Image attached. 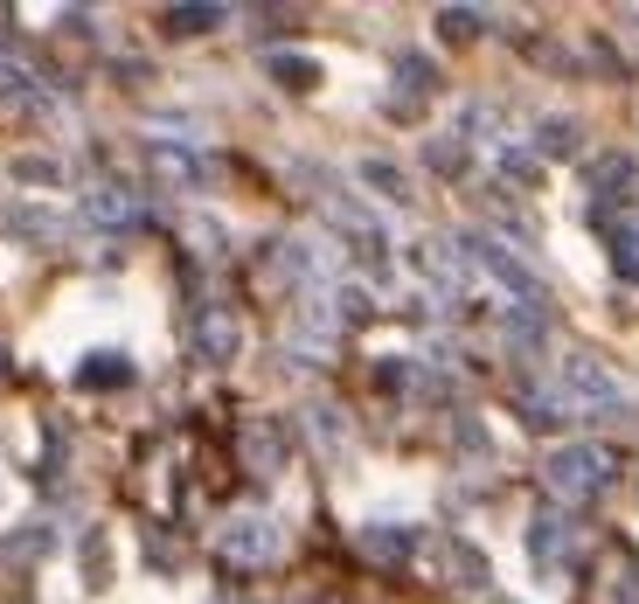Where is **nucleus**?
<instances>
[{
  "label": "nucleus",
  "instance_id": "f257e3e1",
  "mask_svg": "<svg viewBox=\"0 0 639 604\" xmlns=\"http://www.w3.org/2000/svg\"><path fill=\"white\" fill-rule=\"evenodd\" d=\"M550 486L563 500H598L612 486V451L605 445H556L550 451Z\"/></svg>",
  "mask_w": 639,
  "mask_h": 604
},
{
  "label": "nucleus",
  "instance_id": "f03ea898",
  "mask_svg": "<svg viewBox=\"0 0 639 604\" xmlns=\"http://www.w3.org/2000/svg\"><path fill=\"white\" fill-rule=\"evenodd\" d=\"M556 396L570 410H626V383H618L598 354H570V362L556 369Z\"/></svg>",
  "mask_w": 639,
  "mask_h": 604
},
{
  "label": "nucleus",
  "instance_id": "7ed1b4c3",
  "mask_svg": "<svg viewBox=\"0 0 639 604\" xmlns=\"http://www.w3.org/2000/svg\"><path fill=\"white\" fill-rule=\"evenodd\" d=\"M466 251H473L480 271H494L501 286L515 292V306H521V313H550V292H542V278H535L515 251H507V243H494V237H466Z\"/></svg>",
  "mask_w": 639,
  "mask_h": 604
},
{
  "label": "nucleus",
  "instance_id": "20e7f679",
  "mask_svg": "<svg viewBox=\"0 0 639 604\" xmlns=\"http://www.w3.org/2000/svg\"><path fill=\"white\" fill-rule=\"evenodd\" d=\"M222 556L230 563H272L278 549H286V535H278V521L272 515H237V521H222Z\"/></svg>",
  "mask_w": 639,
  "mask_h": 604
},
{
  "label": "nucleus",
  "instance_id": "39448f33",
  "mask_svg": "<svg viewBox=\"0 0 639 604\" xmlns=\"http://www.w3.org/2000/svg\"><path fill=\"white\" fill-rule=\"evenodd\" d=\"M243 466H251L257 480L286 473V431H278V418H251L243 424Z\"/></svg>",
  "mask_w": 639,
  "mask_h": 604
},
{
  "label": "nucleus",
  "instance_id": "423d86ee",
  "mask_svg": "<svg viewBox=\"0 0 639 604\" xmlns=\"http://www.w3.org/2000/svg\"><path fill=\"white\" fill-rule=\"evenodd\" d=\"M237 348H243V327H237V313L209 306V313L195 319V354H202V362H230Z\"/></svg>",
  "mask_w": 639,
  "mask_h": 604
},
{
  "label": "nucleus",
  "instance_id": "0eeeda50",
  "mask_svg": "<svg viewBox=\"0 0 639 604\" xmlns=\"http://www.w3.org/2000/svg\"><path fill=\"white\" fill-rule=\"evenodd\" d=\"M529 549H535V563H563L577 549V528L563 521V515H535V528H529Z\"/></svg>",
  "mask_w": 639,
  "mask_h": 604
},
{
  "label": "nucleus",
  "instance_id": "6e6552de",
  "mask_svg": "<svg viewBox=\"0 0 639 604\" xmlns=\"http://www.w3.org/2000/svg\"><path fill=\"white\" fill-rule=\"evenodd\" d=\"M410 549H418V528H362V556L375 563H403Z\"/></svg>",
  "mask_w": 639,
  "mask_h": 604
},
{
  "label": "nucleus",
  "instance_id": "1a4fd4ad",
  "mask_svg": "<svg viewBox=\"0 0 639 604\" xmlns=\"http://www.w3.org/2000/svg\"><path fill=\"white\" fill-rule=\"evenodd\" d=\"M146 154H154V167H160L167 181H181V188H188V181H202V160L188 154V146H174V140H154Z\"/></svg>",
  "mask_w": 639,
  "mask_h": 604
},
{
  "label": "nucleus",
  "instance_id": "9d476101",
  "mask_svg": "<svg viewBox=\"0 0 639 604\" xmlns=\"http://www.w3.org/2000/svg\"><path fill=\"white\" fill-rule=\"evenodd\" d=\"M84 216H91V222H111V230H119V222H133V216H140V202L125 195V188H98V195L84 202Z\"/></svg>",
  "mask_w": 639,
  "mask_h": 604
},
{
  "label": "nucleus",
  "instance_id": "9b49d317",
  "mask_svg": "<svg viewBox=\"0 0 639 604\" xmlns=\"http://www.w3.org/2000/svg\"><path fill=\"white\" fill-rule=\"evenodd\" d=\"M535 146L550 160H563V154H577V146H584V132H577V119H542L535 125Z\"/></svg>",
  "mask_w": 639,
  "mask_h": 604
},
{
  "label": "nucleus",
  "instance_id": "f8f14e48",
  "mask_svg": "<svg viewBox=\"0 0 639 604\" xmlns=\"http://www.w3.org/2000/svg\"><path fill=\"white\" fill-rule=\"evenodd\" d=\"M410 257H418V271L431 278V286H459V257L445 251V243H418Z\"/></svg>",
  "mask_w": 639,
  "mask_h": 604
},
{
  "label": "nucleus",
  "instance_id": "ddd939ff",
  "mask_svg": "<svg viewBox=\"0 0 639 604\" xmlns=\"http://www.w3.org/2000/svg\"><path fill=\"white\" fill-rule=\"evenodd\" d=\"M438 563H445V570H453L459 583H486V563H480L473 549H466V542H453V535L438 542Z\"/></svg>",
  "mask_w": 639,
  "mask_h": 604
},
{
  "label": "nucleus",
  "instance_id": "4468645a",
  "mask_svg": "<svg viewBox=\"0 0 639 604\" xmlns=\"http://www.w3.org/2000/svg\"><path fill=\"white\" fill-rule=\"evenodd\" d=\"M612 264H618L626 278H639V216L612 222Z\"/></svg>",
  "mask_w": 639,
  "mask_h": 604
},
{
  "label": "nucleus",
  "instance_id": "2eb2a0df",
  "mask_svg": "<svg viewBox=\"0 0 639 604\" xmlns=\"http://www.w3.org/2000/svg\"><path fill=\"white\" fill-rule=\"evenodd\" d=\"M272 77H286V90H313L319 63H313V56H272Z\"/></svg>",
  "mask_w": 639,
  "mask_h": 604
},
{
  "label": "nucleus",
  "instance_id": "dca6fc26",
  "mask_svg": "<svg viewBox=\"0 0 639 604\" xmlns=\"http://www.w3.org/2000/svg\"><path fill=\"white\" fill-rule=\"evenodd\" d=\"M584 181L598 188V195H612L618 181H632V160H626V154H605V160H591V167H584Z\"/></svg>",
  "mask_w": 639,
  "mask_h": 604
},
{
  "label": "nucleus",
  "instance_id": "f3484780",
  "mask_svg": "<svg viewBox=\"0 0 639 604\" xmlns=\"http://www.w3.org/2000/svg\"><path fill=\"white\" fill-rule=\"evenodd\" d=\"M362 181H369V188H383V202H410V195H403L410 181H403L389 160H362Z\"/></svg>",
  "mask_w": 639,
  "mask_h": 604
},
{
  "label": "nucleus",
  "instance_id": "a211bd4d",
  "mask_svg": "<svg viewBox=\"0 0 639 604\" xmlns=\"http://www.w3.org/2000/svg\"><path fill=\"white\" fill-rule=\"evenodd\" d=\"M222 22V8H174V14H167V28H174V35H209Z\"/></svg>",
  "mask_w": 639,
  "mask_h": 604
},
{
  "label": "nucleus",
  "instance_id": "6ab92c4d",
  "mask_svg": "<svg viewBox=\"0 0 639 604\" xmlns=\"http://www.w3.org/2000/svg\"><path fill=\"white\" fill-rule=\"evenodd\" d=\"M125 375H133V369H125V354H91L84 383H91V389H111V383H125Z\"/></svg>",
  "mask_w": 639,
  "mask_h": 604
},
{
  "label": "nucleus",
  "instance_id": "aec40b11",
  "mask_svg": "<svg viewBox=\"0 0 639 604\" xmlns=\"http://www.w3.org/2000/svg\"><path fill=\"white\" fill-rule=\"evenodd\" d=\"M43 549H49V535H43V528H28V535H8V542H0V563H35Z\"/></svg>",
  "mask_w": 639,
  "mask_h": 604
},
{
  "label": "nucleus",
  "instance_id": "412c9836",
  "mask_svg": "<svg viewBox=\"0 0 639 604\" xmlns=\"http://www.w3.org/2000/svg\"><path fill=\"white\" fill-rule=\"evenodd\" d=\"M438 28L453 35V43H473V35L486 28V14H473V8H445V14H438Z\"/></svg>",
  "mask_w": 639,
  "mask_h": 604
},
{
  "label": "nucleus",
  "instance_id": "4be33fe9",
  "mask_svg": "<svg viewBox=\"0 0 639 604\" xmlns=\"http://www.w3.org/2000/svg\"><path fill=\"white\" fill-rule=\"evenodd\" d=\"M397 77H403L410 90H418V98H424V90H438V70H431L424 56H403V63H397Z\"/></svg>",
  "mask_w": 639,
  "mask_h": 604
},
{
  "label": "nucleus",
  "instance_id": "5701e85b",
  "mask_svg": "<svg viewBox=\"0 0 639 604\" xmlns=\"http://www.w3.org/2000/svg\"><path fill=\"white\" fill-rule=\"evenodd\" d=\"M424 160L438 167V174H459V167H466V146H459V140H431V146H424Z\"/></svg>",
  "mask_w": 639,
  "mask_h": 604
},
{
  "label": "nucleus",
  "instance_id": "b1692460",
  "mask_svg": "<svg viewBox=\"0 0 639 604\" xmlns=\"http://www.w3.org/2000/svg\"><path fill=\"white\" fill-rule=\"evenodd\" d=\"M313 431H319V445H341V410L313 403Z\"/></svg>",
  "mask_w": 639,
  "mask_h": 604
},
{
  "label": "nucleus",
  "instance_id": "393cba45",
  "mask_svg": "<svg viewBox=\"0 0 639 604\" xmlns=\"http://www.w3.org/2000/svg\"><path fill=\"white\" fill-rule=\"evenodd\" d=\"M501 174H507V181H535V160L521 154V146H507V154H501Z\"/></svg>",
  "mask_w": 639,
  "mask_h": 604
},
{
  "label": "nucleus",
  "instance_id": "a878e982",
  "mask_svg": "<svg viewBox=\"0 0 639 604\" xmlns=\"http://www.w3.org/2000/svg\"><path fill=\"white\" fill-rule=\"evenodd\" d=\"M84 570L91 583H105V535H84Z\"/></svg>",
  "mask_w": 639,
  "mask_h": 604
},
{
  "label": "nucleus",
  "instance_id": "bb28decb",
  "mask_svg": "<svg viewBox=\"0 0 639 604\" xmlns=\"http://www.w3.org/2000/svg\"><path fill=\"white\" fill-rule=\"evenodd\" d=\"M28 90V70L22 63H0V98H22Z\"/></svg>",
  "mask_w": 639,
  "mask_h": 604
},
{
  "label": "nucleus",
  "instance_id": "cd10ccee",
  "mask_svg": "<svg viewBox=\"0 0 639 604\" xmlns=\"http://www.w3.org/2000/svg\"><path fill=\"white\" fill-rule=\"evenodd\" d=\"M618 597H626V604H639V563L626 570V591H618Z\"/></svg>",
  "mask_w": 639,
  "mask_h": 604
},
{
  "label": "nucleus",
  "instance_id": "c85d7f7f",
  "mask_svg": "<svg viewBox=\"0 0 639 604\" xmlns=\"http://www.w3.org/2000/svg\"><path fill=\"white\" fill-rule=\"evenodd\" d=\"M626 22H632V28H639V8H632V14H626Z\"/></svg>",
  "mask_w": 639,
  "mask_h": 604
}]
</instances>
